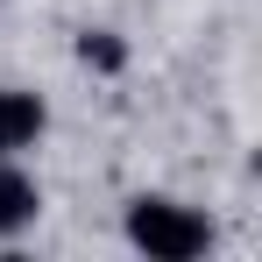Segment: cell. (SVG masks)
<instances>
[{"instance_id": "cell-1", "label": "cell", "mask_w": 262, "mask_h": 262, "mask_svg": "<svg viewBox=\"0 0 262 262\" xmlns=\"http://www.w3.org/2000/svg\"><path fill=\"white\" fill-rule=\"evenodd\" d=\"M128 241L149 262H191L213 248V220L199 206H177V199H135L128 206Z\"/></svg>"}, {"instance_id": "cell-2", "label": "cell", "mask_w": 262, "mask_h": 262, "mask_svg": "<svg viewBox=\"0 0 262 262\" xmlns=\"http://www.w3.org/2000/svg\"><path fill=\"white\" fill-rule=\"evenodd\" d=\"M43 128H50V106L36 99V92L0 85V156H21V149H29Z\"/></svg>"}, {"instance_id": "cell-3", "label": "cell", "mask_w": 262, "mask_h": 262, "mask_svg": "<svg viewBox=\"0 0 262 262\" xmlns=\"http://www.w3.org/2000/svg\"><path fill=\"white\" fill-rule=\"evenodd\" d=\"M36 213H43L36 177H29V170H14V163H0V234H21Z\"/></svg>"}, {"instance_id": "cell-4", "label": "cell", "mask_w": 262, "mask_h": 262, "mask_svg": "<svg viewBox=\"0 0 262 262\" xmlns=\"http://www.w3.org/2000/svg\"><path fill=\"white\" fill-rule=\"evenodd\" d=\"M78 64H92V71H121L128 50H121L114 29H85V36H78Z\"/></svg>"}]
</instances>
